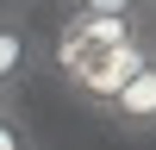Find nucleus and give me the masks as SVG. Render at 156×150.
Segmentation results:
<instances>
[{
	"label": "nucleus",
	"instance_id": "obj_1",
	"mask_svg": "<svg viewBox=\"0 0 156 150\" xmlns=\"http://www.w3.org/2000/svg\"><path fill=\"white\" fill-rule=\"evenodd\" d=\"M150 38V19H106V12H69L56 31V75H69L81 56H100V50H119Z\"/></svg>",
	"mask_w": 156,
	"mask_h": 150
},
{
	"label": "nucleus",
	"instance_id": "obj_2",
	"mask_svg": "<svg viewBox=\"0 0 156 150\" xmlns=\"http://www.w3.org/2000/svg\"><path fill=\"white\" fill-rule=\"evenodd\" d=\"M150 50H156V38H137V44H119V50H100V56H81L62 81H69L87 106H106V100L119 94V88L131 81L144 62H150Z\"/></svg>",
	"mask_w": 156,
	"mask_h": 150
},
{
	"label": "nucleus",
	"instance_id": "obj_3",
	"mask_svg": "<svg viewBox=\"0 0 156 150\" xmlns=\"http://www.w3.org/2000/svg\"><path fill=\"white\" fill-rule=\"evenodd\" d=\"M44 69V44L25 25V12L0 6V100H19V88Z\"/></svg>",
	"mask_w": 156,
	"mask_h": 150
},
{
	"label": "nucleus",
	"instance_id": "obj_4",
	"mask_svg": "<svg viewBox=\"0 0 156 150\" xmlns=\"http://www.w3.org/2000/svg\"><path fill=\"white\" fill-rule=\"evenodd\" d=\"M100 119H106L112 131H125V138H156V50H150L144 69L100 106Z\"/></svg>",
	"mask_w": 156,
	"mask_h": 150
},
{
	"label": "nucleus",
	"instance_id": "obj_5",
	"mask_svg": "<svg viewBox=\"0 0 156 150\" xmlns=\"http://www.w3.org/2000/svg\"><path fill=\"white\" fill-rule=\"evenodd\" d=\"M0 150H37V131L25 125L19 100H0Z\"/></svg>",
	"mask_w": 156,
	"mask_h": 150
},
{
	"label": "nucleus",
	"instance_id": "obj_6",
	"mask_svg": "<svg viewBox=\"0 0 156 150\" xmlns=\"http://www.w3.org/2000/svg\"><path fill=\"white\" fill-rule=\"evenodd\" d=\"M69 12H106V19H156L150 0H69Z\"/></svg>",
	"mask_w": 156,
	"mask_h": 150
},
{
	"label": "nucleus",
	"instance_id": "obj_7",
	"mask_svg": "<svg viewBox=\"0 0 156 150\" xmlns=\"http://www.w3.org/2000/svg\"><path fill=\"white\" fill-rule=\"evenodd\" d=\"M0 6H12V12H25V6H31V0H0Z\"/></svg>",
	"mask_w": 156,
	"mask_h": 150
},
{
	"label": "nucleus",
	"instance_id": "obj_8",
	"mask_svg": "<svg viewBox=\"0 0 156 150\" xmlns=\"http://www.w3.org/2000/svg\"><path fill=\"white\" fill-rule=\"evenodd\" d=\"M150 12H156V0H150Z\"/></svg>",
	"mask_w": 156,
	"mask_h": 150
},
{
	"label": "nucleus",
	"instance_id": "obj_9",
	"mask_svg": "<svg viewBox=\"0 0 156 150\" xmlns=\"http://www.w3.org/2000/svg\"><path fill=\"white\" fill-rule=\"evenodd\" d=\"M62 6H69V0H62Z\"/></svg>",
	"mask_w": 156,
	"mask_h": 150
}]
</instances>
